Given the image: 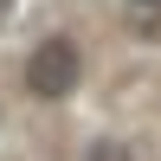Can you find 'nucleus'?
I'll return each instance as SVG.
<instances>
[{
    "label": "nucleus",
    "instance_id": "f257e3e1",
    "mask_svg": "<svg viewBox=\"0 0 161 161\" xmlns=\"http://www.w3.org/2000/svg\"><path fill=\"white\" fill-rule=\"evenodd\" d=\"M77 45L64 32H52V39H39L32 52H26V90L32 97H45V103H58V97H71L77 90Z\"/></svg>",
    "mask_w": 161,
    "mask_h": 161
},
{
    "label": "nucleus",
    "instance_id": "f03ea898",
    "mask_svg": "<svg viewBox=\"0 0 161 161\" xmlns=\"http://www.w3.org/2000/svg\"><path fill=\"white\" fill-rule=\"evenodd\" d=\"M123 7H129V13H142V19H155V13H161V0H123Z\"/></svg>",
    "mask_w": 161,
    "mask_h": 161
},
{
    "label": "nucleus",
    "instance_id": "7ed1b4c3",
    "mask_svg": "<svg viewBox=\"0 0 161 161\" xmlns=\"http://www.w3.org/2000/svg\"><path fill=\"white\" fill-rule=\"evenodd\" d=\"M13 7H19V0H0V26H7V19H13Z\"/></svg>",
    "mask_w": 161,
    "mask_h": 161
}]
</instances>
